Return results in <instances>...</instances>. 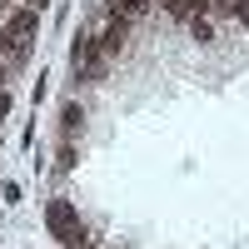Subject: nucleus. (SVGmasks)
Wrapping results in <instances>:
<instances>
[{
    "label": "nucleus",
    "instance_id": "nucleus-1",
    "mask_svg": "<svg viewBox=\"0 0 249 249\" xmlns=\"http://www.w3.org/2000/svg\"><path fill=\"white\" fill-rule=\"evenodd\" d=\"M184 25H190V35L199 40V45H214V40H219L214 35V15H195V20H184Z\"/></svg>",
    "mask_w": 249,
    "mask_h": 249
},
{
    "label": "nucleus",
    "instance_id": "nucleus-2",
    "mask_svg": "<svg viewBox=\"0 0 249 249\" xmlns=\"http://www.w3.org/2000/svg\"><path fill=\"white\" fill-rule=\"evenodd\" d=\"M155 0H110V15H120V20H135V15H144Z\"/></svg>",
    "mask_w": 249,
    "mask_h": 249
},
{
    "label": "nucleus",
    "instance_id": "nucleus-3",
    "mask_svg": "<svg viewBox=\"0 0 249 249\" xmlns=\"http://www.w3.org/2000/svg\"><path fill=\"white\" fill-rule=\"evenodd\" d=\"M80 120H85V110H80V105H65V115H60V140H65V144H70V135L80 130Z\"/></svg>",
    "mask_w": 249,
    "mask_h": 249
},
{
    "label": "nucleus",
    "instance_id": "nucleus-4",
    "mask_svg": "<svg viewBox=\"0 0 249 249\" xmlns=\"http://www.w3.org/2000/svg\"><path fill=\"white\" fill-rule=\"evenodd\" d=\"M5 80H10V65H5V60H0V90H5Z\"/></svg>",
    "mask_w": 249,
    "mask_h": 249
},
{
    "label": "nucleus",
    "instance_id": "nucleus-5",
    "mask_svg": "<svg viewBox=\"0 0 249 249\" xmlns=\"http://www.w3.org/2000/svg\"><path fill=\"white\" fill-rule=\"evenodd\" d=\"M5 15H10V5H5V0H0V20H5Z\"/></svg>",
    "mask_w": 249,
    "mask_h": 249
}]
</instances>
